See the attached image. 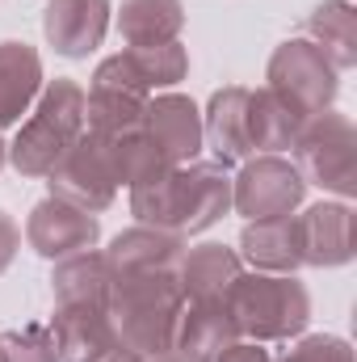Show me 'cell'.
Masks as SVG:
<instances>
[{
  "label": "cell",
  "instance_id": "3957f363",
  "mask_svg": "<svg viewBox=\"0 0 357 362\" xmlns=\"http://www.w3.org/2000/svg\"><path fill=\"white\" fill-rule=\"evenodd\" d=\"M85 135V85L72 76L47 81L30 114L17 122V135L8 144V165L21 177H47L59 156Z\"/></svg>",
  "mask_w": 357,
  "mask_h": 362
},
{
  "label": "cell",
  "instance_id": "8fae6325",
  "mask_svg": "<svg viewBox=\"0 0 357 362\" xmlns=\"http://www.w3.org/2000/svg\"><path fill=\"white\" fill-rule=\"evenodd\" d=\"M109 0H51L42 13V34L63 59H89L109 34Z\"/></svg>",
  "mask_w": 357,
  "mask_h": 362
},
{
  "label": "cell",
  "instance_id": "d6986e66",
  "mask_svg": "<svg viewBox=\"0 0 357 362\" xmlns=\"http://www.w3.org/2000/svg\"><path fill=\"white\" fill-rule=\"evenodd\" d=\"M244 274V262L227 245H193L181 253L177 286L185 299H223L227 286Z\"/></svg>",
  "mask_w": 357,
  "mask_h": 362
},
{
  "label": "cell",
  "instance_id": "4fadbf2b",
  "mask_svg": "<svg viewBox=\"0 0 357 362\" xmlns=\"http://www.w3.org/2000/svg\"><path fill=\"white\" fill-rule=\"evenodd\" d=\"M298 219L303 236V266L315 270H337L353 262V206L349 202H315Z\"/></svg>",
  "mask_w": 357,
  "mask_h": 362
},
{
  "label": "cell",
  "instance_id": "9a60e30c",
  "mask_svg": "<svg viewBox=\"0 0 357 362\" xmlns=\"http://www.w3.org/2000/svg\"><path fill=\"white\" fill-rule=\"evenodd\" d=\"M231 341H240V329L227 312V299H185L173 354H181L185 362H210Z\"/></svg>",
  "mask_w": 357,
  "mask_h": 362
},
{
  "label": "cell",
  "instance_id": "5b68a950",
  "mask_svg": "<svg viewBox=\"0 0 357 362\" xmlns=\"http://www.w3.org/2000/svg\"><path fill=\"white\" fill-rule=\"evenodd\" d=\"M290 152H294V169L303 173L307 185H320L324 194H337L341 202H349L357 194V127L349 114L341 110L311 114L298 127Z\"/></svg>",
  "mask_w": 357,
  "mask_h": 362
},
{
  "label": "cell",
  "instance_id": "8992f818",
  "mask_svg": "<svg viewBox=\"0 0 357 362\" xmlns=\"http://www.w3.org/2000/svg\"><path fill=\"white\" fill-rule=\"evenodd\" d=\"M265 89L290 101L303 118H311L320 110H332V101L341 93V72L311 38H286L269 55Z\"/></svg>",
  "mask_w": 357,
  "mask_h": 362
},
{
  "label": "cell",
  "instance_id": "52a82bcc",
  "mask_svg": "<svg viewBox=\"0 0 357 362\" xmlns=\"http://www.w3.org/2000/svg\"><path fill=\"white\" fill-rule=\"evenodd\" d=\"M307 198V181L294 169V160L286 156H248L240 165V173L231 177V206L253 223V219H277V215H294Z\"/></svg>",
  "mask_w": 357,
  "mask_h": 362
},
{
  "label": "cell",
  "instance_id": "6da1fadb",
  "mask_svg": "<svg viewBox=\"0 0 357 362\" xmlns=\"http://www.w3.org/2000/svg\"><path fill=\"white\" fill-rule=\"evenodd\" d=\"M231 211V177L219 160L173 165L164 177L131 189V215L143 228L173 232L181 240L214 228Z\"/></svg>",
  "mask_w": 357,
  "mask_h": 362
},
{
  "label": "cell",
  "instance_id": "4316f807",
  "mask_svg": "<svg viewBox=\"0 0 357 362\" xmlns=\"http://www.w3.org/2000/svg\"><path fill=\"white\" fill-rule=\"evenodd\" d=\"M0 362H59L51 325H21L0 333Z\"/></svg>",
  "mask_w": 357,
  "mask_h": 362
},
{
  "label": "cell",
  "instance_id": "1f68e13d",
  "mask_svg": "<svg viewBox=\"0 0 357 362\" xmlns=\"http://www.w3.org/2000/svg\"><path fill=\"white\" fill-rule=\"evenodd\" d=\"M143 362H185V358H181V354H173V350H169V354H156V358H143Z\"/></svg>",
  "mask_w": 357,
  "mask_h": 362
},
{
  "label": "cell",
  "instance_id": "30bf717a",
  "mask_svg": "<svg viewBox=\"0 0 357 362\" xmlns=\"http://www.w3.org/2000/svg\"><path fill=\"white\" fill-rule=\"evenodd\" d=\"M25 240L38 257L47 262H63L72 253H85V249H97L101 240V219L63 202V198H42L30 219H25Z\"/></svg>",
  "mask_w": 357,
  "mask_h": 362
},
{
  "label": "cell",
  "instance_id": "7a4b0ae2",
  "mask_svg": "<svg viewBox=\"0 0 357 362\" xmlns=\"http://www.w3.org/2000/svg\"><path fill=\"white\" fill-rule=\"evenodd\" d=\"M181 308H185V295L177 286V274L164 270L114 274L105 291V320L114 337L143 358L173 350Z\"/></svg>",
  "mask_w": 357,
  "mask_h": 362
},
{
  "label": "cell",
  "instance_id": "484cf974",
  "mask_svg": "<svg viewBox=\"0 0 357 362\" xmlns=\"http://www.w3.org/2000/svg\"><path fill=\"white\" fill-rule=\"evenodd\" d=\"M109 165H114L118 185H126V189L147 185V181L164 177V173L173 169V165H169V156L156 148V139H152L143 127H135V131H126V135H114V139H109Z\"/></svg>",
  "mask_w": 357,
  "mask_h": 362
},
{
  "label": "cell",
  "instance_id": "83f0119b",
  "mask_svg": "<svg viewBox=\"0 0 357 362\" xmlns=\"http://www.w3.org/2000/svg\"><path fill=\"white\" fill-rule=\"evenodd\" d=\"M269 362H353V346L345 337H332V333H307L282 358Z\"/></svg>",
  "mask_w": 357,
  "mask_h": 362
},
{
  "label": "cell",
  "instance_id": "9c48e42d",
  "mask_svg": "<svg viewBox=\"0 0 357 362\" xmlns=\"http://www.w3.org/2000/svg\"><path fill=\"white\" fill-rule=\"evenodd\" d=\"M189 76V51L177 42H160V47H126L109 59L97 64L92 81L97 85H118L131 93H169L173 85H181Z\"/></svg>",
  "mask_w": 357,
  "mask_h": 362
},
{
  "label": "cell",
  "instance_id": "ba28073f",
  "mask_svg": "<svg viewBox=\"0 0 357 362\" xmlns=\"http://www.w3.org/2000/svg\"><path fill=\"white\" fill-rule=\"evenodd\" d=\"M51 185V198H63L89 215H101L114 206L118 198V177H114V165H109V139L101 135H80L63 156L59 165L47 173Z\"/></svg>",
  "mask_w": 357,
  "mask_h": 362
},
{
  "label": "cell",
  "instance_id": "f546056e",
  "mask_svg": "<svg viewBox=\"0 0 357 362\" xmlns=\"http://www.w3.org/2000/svg\"><path fill=\"white\" fill-rule=\"evenodd\" d=\"M210 362H269V350L261 341H244V337H240V341H231L227 350H219Z\"/></svg>",
  "mask_w": 357,
  "mask_h": 362
},
{
  "label": "cell",
  "instance_id": "5bb4252c",
  "mask_svg": "<svg viewBox=\"0 0 357 362\" xmlns=\"http://www.w3.org/2000/svg\"><path fill=\"white\" fill-rule=\"evenodd\" d=\"M248 93L244 85H227V89H214L206 101V114H202V144L214 152V160L227 169V165H244L253 156V144H248Z\"/></svg>",
  "mask_w": 357,
  "mask_h": 362
},
{
  "label": "cell",
  "instance_id": "603a6c76",
  "mask_svg": "<svg viewBox=\"0 0 357 362\" xmlns=\"http://www.w3.org/2000/svg\"><path fill=\"white\" fill-rule=\"evenodd\" d=\"M143 110H147V97L143 93L89 81V89H85V131L89 135H101V139L126 135V131L143 127Z\"/></svg>",
  "mask_w": 357,
  "mask_h": 362
},
{
  "label": "cell",
  "instance_id": "44dd1931",
  "mask_svg": "<svg viewBox=\"0 0 357 362\" xmlns=\"http://www.w3.org/2000/svg\"><path fill=\"white\" fill-rule=\"evenodd\" d=\"M181 30H185L181 0H122V8H118V34L126 47L177 42Z\"/></svg>",
  "mask_w": 357,
  "mask_h": 362
},
{
  "label": "cell",
  "instance_id": "277c9868",
  "mask_svg": "<svg viewBox=\"0 0 357 362\" xmlns=\"http://www.w3.org/2000/svg\"><path fill=\"white\" fill-rule=\"evenodd\" d=\"M227 312L244 341H290L303 337L311 320V295L294 274H261L248 270L227 286Z\"/></svg>",
  "mask_w": 357,
  "mask_h": 362
},
{
  "label": "cell",
  "instance_id": "ac0fdd59",
  "mask_svg": "<svg viewBox=\"0 0 357 362\" xmlns=\"http://www.w3.org/2000/svg\"><path fill=\"white\" fill-rule=\"evenodd\" d=\"M42 85V55L30 42H0V131L30 114Z\"/></svg>",
  "mask_w": 357,
  "mask_h": 362
},
{
  "label": "cell",
  "instance_id": "7c38bea8",
  "mask_svg": "<svg viewBox=\"0 0 357 362\" xmlns=\"http://www.w3.org/2000/svg\"><path fill=\"white\" fill-rule=\"evenodd\" d=\"M143 131L156 139V148L169 156V165H189L198 160L202 144V110L185 93H152L143 110Z\"/></svg>",
  "mask_w": 357,
  "mask_h": 362
},
{
  "label": "cell",
  "instance_id": "cb8c5ba5",
  "mask_svg": "<svg viewBox=\"0 0 357 362\" xmlns=\"http://www.w3.org/2000/svg\"><path fill=\"white\" fill-rule=\"evenodd\" d=\"M307 38L337 64V72L357 68V13L349 0H324L307 17Z\"/></svg>",
  "mask_w": 357,
  "mask_h": 362
},
{
  "label": "cell",
  "instance_id": "d4e9b609",
  "mask_svg": "<svg viewBox=\"0 0 357 362\" xmlns=\"http://www.w3.org/2000/svg\"><path fill=\"white\" fill-rule=\"evenodd\" d=\"M51 333L59 346V362H89L101 346L114 341L105 308H55Z\"/></svg>",
  "mask_w": 357,
  "mask_h": 362
},
{
  "label": "cell",
  "instance_id": "f1b7e54d",
  "mask_svg": "<svg viewBox=\"0 0 357 362\" xmlns=\"http://www.w3.org/2000/svg\"><path fill=\"white\" fill-rule=\"evenodd\" d=\"M17 249H21V228H17V219L8 211H0V274L13 266Z\"/></svg>",
  "mask_w": 357,
  "mask_h": 362
},
{
  "label": "cell",
  "instance_id": "7402d4cb",
  "mask_svg": "<svg viewBox=\"0 0 357 362\" xmlns=\"http://www.w3.org/2000/svg\"><path fill=\"white\" fill-rule=\"evenodd\" d=\"M303 122L307 118L290 101H282L273 89L248 93V144H253V152H273V156L290 152Z\"/></svg>",
  "mask_w": 357,
  "mask_h": 362
},
{
  "label": "cell",
  "instance_id": "e0dca14e",
  "mask_svg": "<svg viewBox=\"0 0 357 362\" xmlns=\"http://www.w3.org/2000/svg\"><path fill=\"white\" fill-rule=\"evenodd\" d=\"M105 262H109V274H143V270H164L177 274L181 253H185V240L173 236V232H160V228H126L109 240V249H101Z\"/></svg>",
  "mask_w": 357,
  "mask_h": 362
},
{
  "label": "cell",
  "instance_id": "4dcf8cb0",
  "mask_svg": "<svg viewBox=\"0 0 357 362\" xmlns=\"http://www.w3.org/2000/svg\"><path fill=\"white\" fill-rule=\"evenodd\" d=\"M89 362H143V354H135L131 346H122V341L114 337V341H109V346H101Z\"/></svg>",
  "mask_w": 357,
  "mask_h": 362
},
{
  "label": "cell",
  "instance_id": "d6a6232c",
  "mask_svg": "<svg viewBox=\"0 0 357 362\" xmlns=\"http://www.w3.org/2000/svg\"><path fill=\"white\" fill-rule=\"evenodd\" d=\"M4 165H8V144L0 139V173H4Z\"/></svg>",
  "mask_w": 357,
  "mask_h": 362
},
{
  "label": "cell",
  "instance_id": "2e32d148",
  "mask_svg": "<svg viewBox=\"0 0 357 362\" xmlns=\"http://www.w3.org/2000/svg\"><path fill=\"white\" fill-rule=\"evenodd\" d=\"M240 262H248L261 274H298L303 270V236L294 215L277 219H253L240 232Z\"/></svg>",
  "mask_w": 357,
  "mask_h": 362
},
{
  "label": "cell",
  "instance_id": "ffe728a7",
  "mask_svg": "<svg viewBox=\"0 0 357 362\" xmlns=\"http://www.w3.org/2000/svg\"><path fill=\"white\" fill-rule=\"evenodd\" d=\"M109 278L114 274H109V262L101 249H85V253L55 262V270H51L55 308H105Z\"/></svg>",
  "mask_w": 357,
  "mask_h": 362
}]
</instances>
